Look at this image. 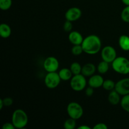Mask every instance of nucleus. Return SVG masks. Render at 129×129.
<instances>
[{
  "label": "nucleus",
  "mask_w": 129,
  "mask_h": 129,
  "mask_svg": "<svg viewBox=\"0 0 129 129\" xmlns=\"http://www.w3.org/2000/svg\"><path fill=\"white\" fill-rule=\"evenodd\" d=\"M76 120L69 117L64 123V128L66 129H74L76 127Z\"/></svg>",
  "instance_id": "4be33fe9"
},
{
  "label": "nucleus",
  "mask_w": 129,
  "mask_h": 129,
  "mask_svg": "<svg viewBox=\"0 0 129 129\" xmlns=\"http://www.w3.org/2000/svg\"><path fill=\"white\" fill-rule=\"evenodd\" d=\"M120 94L115 89L110 91L108 96V102L112 105H117L120 103Z\"/></svg>",
  "instance_id": "4468645a"
},
{
  "label": "nucleus",
  "mask_w": 129,
  "mask_h": 129,
  "mask_svg": "<svg viewBox=\"0 0 129 129\" xmlns=\"http://www.w3.org/2000/svg\"><path fill=\"white\" fill-rule=\"evenodd\" d=\"M115 84L116 83L113 80H111V79H106V80H104L102 87L106 91H110L115 89Z\"/></svg>",
  "instance_id": "aec40b11"
},
{
  "label": "nucleus",
  "mask_w": 129,
  "mask_h": 129,
  "mask_svg": "<svg viewBox=\"0 0 129 129\" xmlns=\"http://www.w3.org/2000/svg\"><path fill=\"white\" fill-rule=\"evenodd\" d=\"M3 103H4V105L5 107H10L13 105V100L10 97H6V98H3Z\"/></svg>",
  "instance_id": "bb28decb"
},
{
  "label": "nucleus",
  "mask_w": 129,
  "mask_h": 129,
  "mask_svg": "<svg viewBox=\"0 0 129 129\" xmlns=\"http://www.w3.org/2000/svg\"><path fill=\"white\" fill-rule=\"evenodd\" d=\"M120 105L123 110L129 113V94L123 96L120 101Z\"/></svg>",
  "instance_id": "412c9836"
},
{
  "label": "nucleus",
  "mask_w": 129,
  "mask_h": 129,
  "mask_svg": "<svg viewBox=\"0 0 129 129\" xmlns=\"http://www.w3.org/2000/svg\"><path fill=\"white\" fill-rule=\"evenodd\" d=\"M70 69L73 75H77V74H81L82 66L78 62H74L71 64Z\"/></svg>",
  "instance_id": "6ab92c4d"
},
{
  "label": "nucleus",
  "mask_w": 129,
  "mask_h": 129,
  "mask_svg": "<svg viewBox=\"0 0 129 129\" xmlns=\"http://www.w3.org/2000/svg\"><path fill=\"white\" fill-rule=\"evenodd\" d=\"M87 84L86 77L82 74L73 75L70 80L71 88L73 90L79 92L84 90Z\"/></svg>",
  "instance_id": "20e7f679"
},
{
  "label": "nucleus",
  "mask_w": 129,
  "mask_h": 129,
  "mask_svg": "<svg viewBox=\"0 0 129 129\" xmlns=\"http://www.w3.org/2000/svg\"><path fill=\"white\" fill-rule=\"evenodd\" d=\"M84 52L88 55H95L102 49L100 38L96 35H90L84 38L81 44Z\"/></svg>",
  "instance_id": "f257e3e1"
},
{
  "label": "nucleus",
  "mask_w": 129,
  "mask_h": 129,
  "mask_svg": "<svg viewBox=\"0 0 129 129\" xmlns=\"http://www.w3.org/2000/svg\"><path fill=\"white\" fill-rule=\"evenodd\" d=\"M63 28H64V30L66 32H71L73 29V24H72V21H68V20H66V21L64 22V25H63Z\"/></svg>",
  "instance_id": "a878e982"
},
{
  "label": "nucleus",
  "mask_w": 129,
  "mask_h": 129,
  "mask_svg": "<svg viewBox=\"0 0 129 129\" xmlns=\"http://www.w3.org/2000/svg\"><path fill=\"white\" fill-rule=\"evenodd\" d=\"M60 76L59 73L56 72L47 73L44 79V83L47 88L49 89H54L59 85L60 83Z\"/></svg>",
  "instance_id": "423d86ee"
},
{
  "label": "nucleus",
  "mask_w": 129,
  "mask_h": 129,
  "mask_svg": "<svg viewBox=\"0 0 129 129\" xmlns=\"http://www.w3.org/2000/svg\"><path fill=\"white\" fill-rule=\"evenodd\" d=\"M122 1L125 6H129V0H122Z\"/></svg>",
  "instance_id": "473e14b6"
},
{
  "label": "nucleus",
  "mask_w": 129,
  "mask_h": 129,
  "mask_svg": "<svg viewBox=\"0 0 129 129\" xmlns=\"http://www.w3.org/2000/svg\"><path fill=\"white\" fill-rule=\"evenodd\" d=\"M112 69L118 74H129V60L125 57H117L112 63Z\"/></svg>",
  "instance_id": "7ed1b4c3"
},
{
  "label": "nucleus",
  "mask_w": 129,
  "mask_h": 129,
  "mask_svg": "<svg viewBox=\"0 0 129 129\" xmlns=\"http://www.w3.org/2000/svg\"><path fill=\"white\" fill-rule=\"evenodd\" d=\"M97 68L93 63H87L82 67L81 74L85 77H91L94 74Z\"/></svg>",
  "instance_id": "ddd939ff"
},
{
  "label": "nucleus",
  "mask_w": 129,
  "mask_h": 129,
  "mask_svg": "<svg viewBox=\"0 0 129 129\" xmlns=\"http://www.w3.org/2000/svg\"><path fill=\"white\" fill-rule=\"evenodd\" d=\"M101 56L103 60L108 63H112V62L117 57V51L112 46L107 45L102 49Z\"/></svg>",
  "instance_id": "0eeeda50"
},
{
  "label": "nucleus",
  "mask_w": 129,
  "mask_h": 129,
  "mask_svg": "<svg viewBox=\"0 0 129 129\" xmlns=\"http://www.w3.org/2000/svg\"><path fill=\"white\" fill-rule=\"evenodd\" d=\"M59 75L61 80L67 81L71 80L73 74L71 71L70 68L69 69V68H62L59 71Z\"/></svg>",
  "instance_id": "dca6fc26"
},
{
  "label": "nucleus",
  "mask_w": 129,
  "mask_h": 129,
  "mask_svg": "<svg viewBox=\"0 0 129 129\" xmlns=\"http://www.w3.org/2000/svg\"><path fill=\"white\" fill-rule=\"evenodd\" d=\"M4 103L3 99H0V110H2L3 108L4 107Z\"/></svg>",
  "instance_id": "2f4dec72"
},
{
  "label": "nucleus",
  "mask_w": 129,
  "mask_h": 129,
  "mask_svg": "<svg viewBox=\"0 0 129 129\" xmlns=\"http://www.w3.org/2000/svg\"><path fill=\"white\" fill-rule=\"evenodd\" d=\"M78 129H91V127L86 125H82L79 126Z\"/></svg>",
  "instance_id": "7c9ffc66"
},
{
  "label": "nucleus",
  "mask_w": 129,
  "mask_h": 129,
  "mask_svg": "<svg viewBox=\"0 0 129 129\" xmlns=\"http://www.w3.org/2000/svg\"><path fill=\"white\" fill-rule=\"evenodd\" d=\"M67 113L69 117L78 120L83 115L84 110L80 104L75 102L69 103L67 106Z\"/></svg>",
  "instance_id": "39448f33"
},
{
  "label": "nucleus",
  "mask_w": 129,
  "mask_h": 129,
  "mask_svg": "<svg viewBox=\"0 0 129 129\" xmlns=\"http://www.w3.org/2000/svg\"><path fill=\"white\" fill-rule=\"evenodd\" d=\"M11 27L6 23H1L0 25V35L1 37L7 39L11 35Z\"/></svg>",
  "instance_id": "f3484780"
},
{
  "label": "nucleus",
  "mask_w": 129,
  "mask_h": 129,
  "mask_svg": "<svg viewBox=\"0 0 129 129\" xmlns=\"http://www.w3.org/2000/svg\"><path fill=\"white\" fill-rule=\"evenodd\" d=\"M12 5V0H0V8L1 10H8Z\"/></svg>",
  "instance_id": "5701e85b"
},
{
  "label": "nucleus",
  "mask_w": 129,
  "mask_h": 129,
  "mask_svg": "<svg viewBox=\"0 0 129 129\" xmlns=\"http://www.w3.org/2000/svg\"><path fill=\"white\" fill-rule=\"evenodd\" d=\"M110 63L107 62L105 61V60H102L101 61L99 64H98L97 66V70H98V73L100 74H104L108 72L109 70V66Z\"/></svg>",
  "instance_id": "a211bd4d"
},
{
  "label": "nucleus",
  "mask_w": 129,
  "mask_h": 129,
  "mask_svg": "<svg viewBox=\"0 0 129 129\" xmlns=\"http://www.w3.org/2000/svg\"><path fill=\"white\" fill-rule=\"evenodd\" d=\"M3 129H15V127L12 122H6L3 125Z\"/></svg>",
  "instance_id": "c756f323"
},
{
  "label": "nucleus",
  "mask_w": 129,
  "mask_h": 129,
  "mask_svg": "<svg viewBox=\"0 0 129 129\" xmlns=\"http://www.w3.org/2000/svg\"><path fill=\"white\" fill-rule=\"evenodd\" d=\"M93 129H107L108 126L104 123H98L93 127Z\"/></svg>",
  "instance_id": "c85d7f7f"
},
{
  "label": "nucleus",
  "mask_w": 129,
  "mask_h": 129,
  "mask_svg": "<svg viewBox=\"0 0 129 129\" xmlns=\"http://www.w3.org/2000/svg\"><path fill=\"white\" fill-rule=\"evenodd\" d=\"M44 68L47 73L56 72L59 67V60L56 57L53 56H49L45 59L44 62Z\"/></svg>",
  "instance_id": "6e6552de"
},
{
  "label": "nucleus",
  "mask_w": 129,
  "mask_h": 129,
  "mask_svg": "<svg viewBox=\"0 0 129 129\" xmlns=\"http://www.w3.org/2000/svg\"><path fill=\"white\" fill-rule=\"evenodd\" d=\"M71 52L74 55L78 56L84 52V50L81 45H74L71 49Z\"/></svg>",
  "instance_id": "b1692460"
},
{
  "label": "nucleus",
  "mask_w": 129,
  "mask_h": 129,
  "mask_svg": "<svg viewBox=\"0 0 129 129\" xmlns=\"http://www.w3.org/2000/svg\"><path fill=\"white\" fill-rule=\"evenodd\" d=\"M115 89L121 96L129 94V78H123L116 83Z\"/></svg>",
  "instance_id": "1a4fd4ad"
},
{
  "label": "nucleus",
  "mask_w": 129,
  "mask_h": 129,
  "mask_svg": "<svg viewBox=\"0 0 129 129\" xmlns=\"http://www.w3.org/2000/svg\"><path fill=\"white\" fill-rule=\"evenodd\" d=\"M68 39L69 41L73 44L74 45H81L83 43L84 38L81 33L78 31H72L69 33L68 35Z\"/></svg>",
  "instance_id": "f8f14e48"
},
{
  "label": "nucleus",
  "mask_w": 129,
  "mask_h": 129,
  "mask_svg": "<svg viewBox=\"0 0 129 129\" xmlns=\"http://www.w3.org/2000/svg\"><path fill=\"white\" fill-rule=\"evenodd\" d=\"M11 122L14 125L15 128H23L27 125L28 117L23 110L16 109L12 114Z\"/></svg>",
  "instance_id": "f03ea898"
},
{
  "label": "nucleus",
  "mask_w": 129,
  "mask_h": 129,
  "mask_svg": "<svg viewBox=\"0 0 129 129\" xmlns=\"http://www.w3.org/2000/svg\"><path fill=\"white\" fill-rule=\"evenodd\" d=\"M118 45L124 51H129V37L126 35H121L118 39Z\"/></svg>",
  "instance_id": "2eb2a0df"
},
{
  "label": "nucleus",
  "mask_w": 129,
  "mask_h": 129,
  "mask_svg": "<svg viewBox=\"0 0 129 129\" xmlns=\"http://www.w3.org/2000/svg\"><path fill=\"white\" fill-rule=\"evenodd\" d=\"M104 79L101 74H93L88 80V85L93 88H99L103 86Z\"/></svg>",
  "instance_id": "9b49d317"
},
{
  "label": "nucleus",
  "mask_w": 129,
  "mask_h": 129,
  "mask_svg": "<svg viewBox=\"0 0 129 129\" xmlns=\"http://www.w3.org/2000/svg\"><path fill=\"white\" fill-rule=\"evenodd\" d=\"M82 15V11L79 8L72 7L68 9L65 13L66 20L70 21H75L79 20Z\"/></svg>",
  "instance_id": "9d476101"
},
{
  "label": "nucleus",
  "mask_w": 129,
  "mask_h": 129,
  "mask_svg": "<svg viewBox=\"0 0 129 129\" xmlns=\"http://www.w3.org/2000/svg\"><path fill=\"white\" fill-rule=\"evenodd\" d=\"M121 18L123 21L129 23V6H126L121 13Z\"/></svg>",
  "instance_id": "393cba45"
},
{
  "label": "nucleus",
  "mask_w": 129,
  "mask_h": 129,
  "mask_svg": "<svg viewBox=\"0 0 129 129\" xmlns=\"http://www.w3.org/2000/svg\"><path fill=\"white\" fill-rule=\"evenodd\" d=\"M94 88H92V87L89 86L88 87V88H86L85 89V94L86 96H87L88 97H91L93 95V94H94Z\"/></svg>",
  "instance_id": "cd10ccee"
}]
</instances>
